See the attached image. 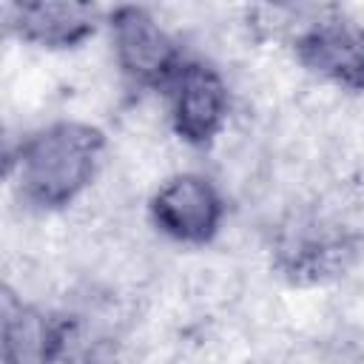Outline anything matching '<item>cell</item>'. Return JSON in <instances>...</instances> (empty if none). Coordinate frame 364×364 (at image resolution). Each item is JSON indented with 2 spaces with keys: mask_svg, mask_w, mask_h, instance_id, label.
<instances>
[{
  "mask_svg": "<svg viewBox=\"0 0 364 364\" xmlns=\"http://www.w3.org/2000/svg\"><path fill=\"white\" fill-rule=\"evenodd\" d=\"M102 134L85 122H54L28 136L17 156L20 191L28 202L60 208L74 202L94 179Z\"/></svg>",
  "mask_w": 364,
  "mask_h": 364,
  "instance_id": "6da1fadb",
  "label": "cell"
},
{
  "mask_svg": "<svg viewBox=\"0 0 364 364\" xmlns=\"http://www.w3.org/2000/svg\"><path fill=\"white\" fill-rule=\"evenodd\" d=\"M156 228L182 245H205L216 236L225 202L210 179L202 173H176L159 185L151 199Z\"/></svg>",
  "mask_w": 364,
  "mask_h": 364,
  "instance_id": "7a4b0ae2",
  "label": "cell"
},
{
  "mask_svg": "<svg viewBox=\"0 0 364 364\" xmlns=\"http://www.w3.org/2000/svg\"><path fill=\"white\" fill-rule=\"evenodd\" d=\"M111 34L117 63L134 82L165 85L182 65L171 34L145 9H117L111 17Z\"/></svg>",
  "mask_w": 364,
  "mask_h": 364,
  "instance_id": "3957f363",
  "label": "cell"
},
{
  "mask_svg": "<svg viewBox=\"0 0 364 364\" xmlns=\"http://www.w3.org/2000/svg\"><path fill=\"white\" fill-rule=\"evenodd\" d=\"M228 122L225 80L205 63H185L171 80V125L188 145H208Z\"/></svg>",
  "mask_w": 364,
  "mask_h": 364,
  "instance_id": "277c9868",
  "label": "cell"
},
{
  "mask_svg": "<svg viewBox=\"0 0 364 364\" xmlns=\"http://www.w3.org/2000/svg\"><path fill=\"white\" fill-rule=\"evenodd\" d=\"M296 54L301 65L321 80L361 91L364 88V26L353 20L310 23L299 40Z\"/></svg>",
  "mask_w": 364,
  "mask_h": 364,
  "instance_id": "5b68a950",
  "label": "cell"
},
{
  "mask_svg": "<svg viewBox=\"0 0 364 364\" xmlns=\"http://www.w3.org/2000/svg\"><path fill=\"white\" fill-rule=\"evenodd\" d=\"M60 350H63V327L40 307L6 296L3 301L6 364H54Z\"/></svg>",
  "mask_w": 364,
  "mask_h": 364,
  "instance_id": "8992f818",
  "label": "cell"
},
{
  "mask_svg": "<svg viewBox=\"0 0 364 364\" xmlns=\"http://www.w3.org/2000/svg\"><path fill=\"white\" fill-rule=\"evenodd\" d=\"M100 20L88 3H26L17 6V31L23 40L46 48H68L85 40Z\"/></svg>",
  "mask_w": 364,
  "mask_h": 364,
  "instance_id": "52a82bcc",
  "label": "cell"
},
{
  "mask_svg": "<svg viewBox=\"0 0 364 364\" xmlns=\"http://www.w3.org/2000/svg\"><path fill=\"white\" fill-rule=\"evenodd\" d=\"M82 364H94V361H82Z\"/></svg>",
  "mask_w": 364,
  "mask_h": 364,
  "instance_id": "ba28073f",
  "label": "cell"
}]
</instances>
